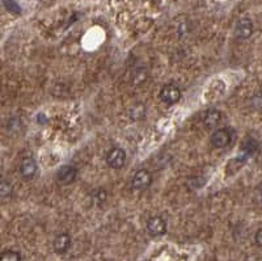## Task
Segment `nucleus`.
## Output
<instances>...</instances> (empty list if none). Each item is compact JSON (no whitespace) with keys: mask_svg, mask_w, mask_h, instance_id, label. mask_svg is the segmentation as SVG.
Segmentation results:
<instances>
[{"mask_svg":"<svg viewBox=\"0 0 262 261\" xmlns=\"http://www.w3.org/2000/svg\"><path fill=\"white\" fill-rule=\"evenodd\" d=\"M106 163L113 169H121L126 163V152L119 147L112 148L106 155Z\"/></svg>","mask_w":262,"mask_h":261,"instance_id":"obj_1","label":"nucleus"},{"mask_svg":"<svg viewBox=\"0 0 262 261\" xmlns=\"http://www.w3.org/2000/svg\"><path fill=\"white\" fill-rule=\"evenodd\" d=\"M151 183H152V175L148 169H139L135 172V175L133 176V180H131V185L134 189H138V191L147 189L151 185Z\"/></svg>","mask_w":262,"mask_h":261,"instance_id":"obj_2","label":"nucleus"},{"mask_svg":"<svg viewBox=\"0 0 262 261\" xmlns=\"http://www.w3.org/2000/svg\"><path fill=\"white\" fill-rule=\"evenodd\" d=\"M211 144L215 148H224L231 143L232 134L228 129H218L212 132Z\"/></svg>","mask_w":262,"mask_h":261,"instance_id":"obj_3","label":"nucleus"},{"mask_svg":"<svg viewBox=\"0 0 262 261\" xmlns=\"http://www.w3.org/2000/svg\"><path fill=\"white\" fill-rule=\"evenodd\" d=\"M161 101H164L165 104H176L181 98V91L180 88L175 84H168L165 86L160 92Z\"/></svg>","mask_w":262,"mask_h":261,"instance_id":"obj_4","label":"nucleus"},{"mask_svg":"<svg viewBox=\"0 0 262 261\" xmlns=\"http://www.w3.org/2000/svg\"><path fill=\"white\" fill-rule=\"evenodd\" d=\"M147 231L152 236H161L167 231V223L161 217H151L147 221Z\"/></svg>","mask_w":262,"mask_h":261,"instance_id":"obj_5","label":"nucleus"},{"mask_svg":"<svg viewBox=\"0 0 262 261\" xmlns=\"http://www.w3.org/2000/svg\"><path fill=\"white\" fill-rule=\"evenodd\" d=\"M76 175H78L76 168L72 167V165H63L57 172V181L60 185H68L76 179Z\"/></svg>","mask_w":262,"mask_h":261,"instance_id":"obj_6","label":"nucleus"},{"mask_svg":"<svg viewBox=\"0 0 262 261\" xmlns=\"http://www.w3.org/2000/svg\"><path fill=\"white\" fill-rule=\"evenodd\" d=\"M253 33V24L249 19H241L237 21L235 27L236 38L247 39L249 38Z\"/></svg>","mask_w":262,"mask_h":261,"instance_id":"obj_7","label":"nucleus"},{"mask_svg":"<svg viewBox=\"0 0 262 261\" xmlns=\"http://www.w3.org/2000/svg\"><path fill=\"white\" fill-rule=\"evenodd\" d=\"M20 172L24 179H31L34 177L35 172H37V163L33 158H24L20 165Z\"/></svg>","mask_w":262,"mask_h":261,"instance_id":"obj_8","label":"nucleus"},{"mask_svg":"<svg viewBox=\"0 0 262 261\" xmlns=\"http://www.w3.org/2000/svg\"><path fill=\"white\" fill-rule=\"evenodd\" d=\"M220 120H222V113H220L219 110H207V112L204 114V128H206V129H214V128L219 125Z\"/></svg>","mask_w":262,"mask_h":261,"instance_id":"obj_9","label":"nucleus"},{"mask_svg":"<svg viewBox=\"0 0 262 261\" xmlns=\"http://www.w3.org/2000/svg\"><path fill=\"white\" fill-rule=\"evenodd\" d=\"M54 251L57 254H66L67 250L71 246V239L68 234H59L57 238L54 239Z\"/></svg>","mask_w":262,"mask_h":261,"instance_id":"obj_10","label":"nucleus"},{"mask_svg":"<svg viewBox=\"0 0 262 261\" xmlns=\"http://www.w3.org/2000/svg\"><path fill=\"white\" fill-rule=\"evenodd\" d=\"M148 78V71L143 66H139L137 68H134L131 72V83L133 86H141L147 80Z\"/></svg>","mask_w":262,"mask_h":261,"instance_id":"obj_11","label":"nucleus"},{"mask_svg":"<svg viewBox=\"0 0 262 261\" xmlns=\"http://www.w3.org/2000/svg\"><path fill=\"white\" fill-rule=\"evenodd\" d=\"M257 150H259V142L253 138H248L241 144V156L245 159L248 156L253 155Z\"/></svg>","mask_w":262,"mask_h":261,"instance_id":"obj_12","label":"nucleus"},{"mask_svg":"<svg viewBox=\"0 0 262 261\" xmlns=\"http://www.w3.org/2000/svg\"><path fill=\"white\" fill-rule=\"evenodd\" d=\"M12 184L8 181V180H1V183H0V195H1V198L7 199L11 198L12 196Z\"/></svg>","mask_w":262,"mask_h":261,"instance_id":"obj_13","label":"nucleus"},{"mask_svg":"<svg viewBox=\"0 0 262 261\" xmlns=\"http://www.w3.org/2000/svg\"><path fill=\"white\" fill-rule=\"evenodd\" d=\"M3 3L8 12L15 13V15H20L21 13V8H20V5L16 3L15 0H3Z\"/></svg>","mask_w":262,"mask_h":261,"instance_id":"obj_14","label":"nucleus"},{"mask_svg":"<svg viewBox=\"0 0 262 261\" xmlns=\"http://www.w3.org/2000/svg\"><path fill=\"white\" fill-rule=\"evenodd\" d=\"M21 260V256H20L19 252H15V251H5L1 254V261H20Z\"/></svg>","mask_w":262,"mask_h":261,"instance_id":"obj_15","label":"nucleus"},{"mask_svg":"<svg viewBox=\"0 0 262 261\" xmlns=\"http://www.w3.org/2000/svg\"><path fill=\"white\" fill-rule=\"evenodd\" d=\"M92 199H93L96 203H101L106 199V192L104 189H96V191L92 193Z\"/></svg>","mask_w":262,"mask_h":261,"instance_id":"obj_16","label":"nucleus"},{"mask_svg":"<svg viewBox=\"0 0 262 261\" xmlns=\"http://www.w3.org/2000/svg\"><path fill=\"white\" fill-rule=\"evenodd\" d=\"M255 240H256V243H257V246L262 247V228L256 232Z\"/></svg>","mask_w":262,"mask_h":261,"instance_id":"obj_17","label":"nucleus"},{"mask_svg":"<svg viewBox=\"0 0 262 261\" xmlns=\"http://www.w3.org/2000/svg\"><path fill=\"white\" fill-rule=\"evenodd\" d=\"M257 198H259V202L262 205V188L259 191V195H257Z\"/></svg>","mask_w":262,"mask_h":261,"instance_id":"obj_18","label":"nucleus"}]
</instances>
